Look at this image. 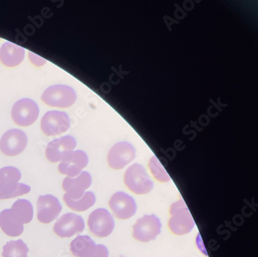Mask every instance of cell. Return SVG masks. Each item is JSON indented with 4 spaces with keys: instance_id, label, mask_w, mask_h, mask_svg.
Instances as JSON below:
<instances>
[{
    "instance_id": "30bf717a",
    "label": "cell",
    "mask_w": 258,
    "mask_h": 257,
    "mask_svg": "<svg viewBox=\"0 0 258 257\" xmlns=\"http://www.w3.org/2000/svg\"><path fill=\"white\" fill-rule=\"evenodd\" d=\"M136 151L132 144L128 142L118 143L110 149L108 154V164L114 170H121L135 158Z\"/></svg>"
},
{
    "instance_id": "8fae6325",
    "label": "cell",
    "mask_w": 258,
    "mask_h": 257,
    "mask_svg": "<svg viewBox=\"0 0 258 257\" xmlns=\"http://www.w3.org/2000/svg\"><path fill=\"white\" fill-rule=\"evenodd\" d=\"M89 164V157L83 151H72L68 154L58 165V171L60 174L67 175L68 177L74 178L82 173Z\"/></svg>"
},
{
    "instance_id": "4fadbf2b",
    "label": "cell",
    "mask_w": 258,
    "mask_h": 257,
    "mask_svg": "<svg viewBox=\"0 0 258 257\" xmlns=\"http://www.w3.org/2000/svg\"><path fill=\"white\" fill-rule=\"evenodd\" d=\"M25 224L22 215L14 208L4 209L0 212V228L6 235L17 237L22 235Z\"/></svg>"
},
{
    "instance_id": "44dd1931",
    "label": "cell",
    "mask_w": 258,
    "mask_h": 257,
    "mask_svg": "<svg viewBox=\"0 0 258 257\" xmlns=\"http://www.w3.org/2000/svg\"><path fill=\"white\" fill-rule=\"evenodd\" d=\"M29 249L22 240L10 241L3 248V257H28Z\"/></svg>"
},
{
    "instance_id": "9c48e42d",
    "label": "cell",
    "mask_w": 258,
    "mask_h": 257,
    "mask_svg": "<svg viewBox=\"0 0 258 257\" xmlns=\"http://www.w3.org/2000/svg\"><path fill=\"white\" fill-rule=\"evenodd\" d=\"M27 137L22 131L14 128L7 131L0 141V151L8 157L19 155L25 150Z\"/></svg>"
},
{
    "instance_id": "cb8c5ba5",
    "label": "cell",
    "mask_w": 258,
    "mask_h": 257,
    "mask_svg": "<svg viewBox=\"0 0 258 257\" xmlns=\"http://www.w3.org/2000/svg\"><path fill=\"white\" fill-rule=\"evenodd\" d=\"M92 257H109V251L105 245H96V252Z\"/></svg>"
},
{
    "instance_id": "277c9868",
    "label": "cell",
    "mask_w": 258,
    "mask_h": 257,
    "mask_svg": "<svg viewBox=\"0 0 258 257\" xmlns=\"http://www.w3.org/2000/svg\"><path fill=\"white\" fill-rule=\"evenodd\" d=\"M41 99L50 106L69 108L76 102L77 95L74 89L68 85H52L46 89Z\"/></svg>"
},
{
    "instance_id": "5b68a950",
    "label": "cell",
    "mask_w": 258,
    "mask_h": 257,
    "mask_svg": "<svg viewBox=\"0 0 258 257\" xmlns=\"http://www.w3.org/2000/svg\"><path fill=\"white\" fill-rule=\"evenodd\" d=\"M11 114L13 120L17 125L29 126L38 118L39 107L32 99H20L14 104Z\"/></svg>"
},
{
    "instance_id": "e0dca14e",
    "label": "cell",
    "mask_w": 258,
    "mask_h": 257,
    "mask_svg": "<svg viewBox=\"0 0 258 257\" xmlns=\"http://www.w3.org/2000/svg\"><path fill=\"white\" fill-rule=\"evenodd\" d=\"M92 184V177L89 173L83 171L75 178L66 177L62 182V188L66 194L64 197L72 200H79L84 196L86 189Z\"/></svg>"
},
{
    "instance_id": "8992f818",
    "label": "cell",
    "mask_w": 258,
    "mask_h": 257,
    "mask_svg": "<svg viewBox=\"0 0 258 257\" xmlns=\"http://www.w3.org/2000/svg\"><path fill=\"white\" fill-rule=\"evenodd\" d=\"M88 226L97 237H107L114 229V219L106 209H98L89 215Z\"/></svg>"
},
{
    "instance_id": "6da1fadb",
    "label": "cell",
    "mask_w": 258,
    "mask_h": 257,
    "mask_svg": "<svg viewBox=\"0 0 258 257\" xmlns=\"http://www.w3.org/2000/svg\"><path fill=\"white\" fill-rule=\"evenodd\" d=\"M21 173L17 167H5L0 169V200L14 199L28 194L30 186L19 183Z\"/></svg>"
},
{
    "instance_id": "d6986e66",
    "label": "cell",
    "mask_w": 258,
    "mask_h": 257,
    "mask_svg": "<svg viewBox=\"0 0 258 257\" xmlns=\"http://www.w3.org/2000/svg\"><path fill=\"white\" fill-rule=\"evenodd\" d=\"M70 251L76 257H92L96 252V244L88 235H79L70 244Z\"/></svg>"
},
{
    "instance_id": "7402d4cb",
    "label": "cell",
    "mask_w": 258,
    "mask_h": 257,
    "mask_svg": "<svg viewBox=\"0 0 258 257\" xmlns=\"http://www.w3.org/2000/svg\"><path fill=\"white\" fill-rule=\"evenodd\" d=\"M14 209L19 211L24 217L25 224L30 223L34 218V208L32 204L26 199H20L14 202L12 206Z\"/></svg>"
},
{
    "instance_id": "d4e9b609",
    "label": "cell",
    "mask_w": 258,
    "mask_h": 257,
    "mask_svg": "<svg viewBox=\"0 0 258 257\" xmlns=\"http://www.w3.org/2000/svg\"><path fill=\"white\" fill-rule=\"evenodd\" d=\"M29 56H30V60L34 63V66H42L46 63L45 60L39 57V56L36 55L34 53H31V52L29 53Z\"/></svg>"
},
{
    "instance_id": "52a82bcc",
    "label": "cell",
    "mask_w": 258,
    "mask_h": 257,
    "mask_svg": "<svg viewBox=\"0 0 258 257\" xmlns=\"http://www.w3.org/2000/svg\"><path fill=\"white\" fill-rule=\"evenodd\" d=\"M161 230V221L156 216H144L134 225L133 236L140 242H148L156 239Z\"/></svg>"
},
{
    "instance_id": "2e32d148",
    "label": "cell",
    "mask_w": 258,
    "mask_h": 257,
    "mask_svg": "<svg viewBox=\"0 0 258 257\" xmlns=\"http://www.w3.org/2000/svg\"><path fill=\"white\" fill-rule=\"evenodd\" d=\"M76 139L72 136H66L51 141L46 148L45 155L51 163H57L76 147Z\"/></svg>"
},
{
    "instance_id": "603a6c76",
    "label": "cell",
    "mask_w": 258,
    "mask_h": 257,
    "mask_svg": "<svg viewBox=\"0 0 258 257\" xmlns=\"http://www.w3.org/2000/svg\"><path fill=\"white\" fill-rule=\"evenodd\" d=\"M149 167L154 178L159 180L160 182L169 181V175H168L166 170L161 165V162L156 157H153L151 159L149 162Z\"/></svg>"
},
{
    "instance_id": "7a4b0ae2",
    "label": "cell",
    "mask_w": 258,
    "mask_h": 257,
    "mask_svg": "<svg viewBox=\"0 0 258 257\" xmlns=\"http://www.w3.org/2000/svg\"><path fill=\"white\" fill-rule=\"evenodd\" d=\"M170 216L168 226L172 233L178 235H186L194 228V219L182 199L171 205Z\"/></svg>"
},
{
    "instance_id": "ba28073f",
    "label": "cell",
    "mask_w": 258,
    "mask_h": 257,
    "mask_svg": "<svg viewBox=\"0 0 258 257\" xmlns=\"http://www.w3.org/2000/svg\"><path fill=\"white\" fill-rule=\"evenodd\" d=\"M70 125V119L67 113L60 111H49L43 116L40 128L46 136L54 137L66 132Z\"/></svg>"
},
{
    "instance_id": "ffe728a7",
    "label": "cell",
    "mask_w": 258,
    "mask_h": 257,
    "mask_svg": "<svg viewBox=\"0 0 258 257\" xmlns=\"http://www.w3.org/2000/svg\"><path fill=\"white\" fill-rule=\"evenodd\" d=\"M68 207L76 212H85L94 206L96 202V196L92 191L85 192L84 196L79 200H72L63 197Z\"/></svg>"
},
{
    "instance_id": "5bb4252c",
    "label": "cell",
    "mask_w": 258,
    "mask_h": 257,
    "mask_svg": "<svg viewBox=\"0 0 258 257\" xmlns=\"http://www.w3.org/2000/svg\"><path fill=\"white\" fill-rule=\"evenodd\" d=\"M62 210V206L57 198L51 195L41 196L37 200V220L49 224L57 219Z\"/></svg>"
},
{
    "instance_id": "7c38bea8",
    "label": "cell",
    "mask_w": 258,
    "mask_h": 257,
    "mask_svg": "<svg viewBox=\"0 0 258 257\" xmlns=\"http://www.w3.org/2000/svg\"><path fill=\"white\" fill-rule=\"evenodd\" d=\"M85 222L82 216L75 213H67L57 219L54 226V232L59 237L70 238L83 232Z\"/></svg>"
},
{
    "instance_id": "3957f363",
    "label": "cell",
    "mask_w": 258,
    "mask_h": 257,
    "mask_svg": "<svg viewBox=\"0 0 258 257\" xmlns=\"http://www.w3.org/2000/svg\"><path fill=\"white\" fill-rule=\"evenodd\" d=\"M125 185L137 195H146L154 187V182L141 164H134L128 167L124 174Z\"/></svg>"
},
{
    "instance_id": "ac0fdd59",
    "label": "cell",
    "mask_w": 258,
    "mask_h": 257,
    "mask_svg": "<svg viewBox=\"0 0 258 257\" xmlns=\"http://www.w3.org/2000/svg\"><path fill=\"white\" fill-rule=\"evenodd\" d=\"M25 56V50L11 42H6L0 48V60L9 68L18 66L22 63Z\"/></svg>"
},
{
    "instance_id": "9a60e30c",
    "label": "cell",
    "mask_w": 258,
    "mask_h": 257,
    "mask_svg": "<svg viewBox=\"0 0 258 257\" xmlns=\"http://www.w3.org/2000/svg\"><path fill=\"white\" fill-rule=\"evenodd\" d=\"M109 206L119 219H130L136 213V202L124 192L119 191L113 195L109 200Z\"/></svg>"
}]
</instances>
